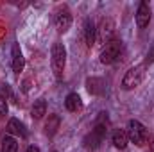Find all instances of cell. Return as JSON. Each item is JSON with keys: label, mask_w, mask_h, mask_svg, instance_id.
Instances as JSON below:
<instances>
[{"label": "cell", "mask_w": 154, "mask_h": 152, "mask_svg": "<svg viewBox=\"0 0 154 152\" xmlns=\"http://www.w3.org/2000/svg\"><path fill=\"white\" fill-rule=\"evenodd\" d=\"M108 129H109V118H108V113H99L97 120H95V125L91 129V132H88L82 140V145L86 150H95L100 147L102 140L106 138L108 134Z\"/></svg>", "instance_id": "obj_1"}, {"label": "cell", "mask_w": 154, "mask_h": 152, "mask_svg": "<svg viewBox=\"0 0 154 152\" xmlns=\"http://www.w3.org/2000/svg\"><path fill=\"white\" fill-rule=\"evenodd\" d=\"M50 57H52V72L56 79H61L63 72H65V66H66V48L61 41H56L52 45V50H50Z\"/></svg>", "instance_id": "obj_2"}, {"label": "cell", "mask_w": 154, "mask_h": 152, "mask_svg": "<svg viewBox=\"0 0 154 152\" xmlns=\"http://www.w3.org/2000/svg\"><path fill=\"white\" fill-rule=\"evenodd\" d=\"M127 138H129V143H134L136 147H143L149 140V132L145 129V125L138 120H129L127 123Z\"/></svg>", "instance_id": "obj_3"}, {"label": "cell", "mask_w": 154, "mask_h": 152, "mask_svg": "<svg viewBox=\"0 0 154 152\" xmlns=\"http://www.w3.org/2000/svg\"><path fill=\"white\" fill-rule=\"evenodd\" d=\"M143 77H145V63L134 65V66H131L125 72V75L122 79V88L127 90V91L129 90H134V88H138L143 82Z\"/></svg>", "instance_id": "obj_4"}, {"label": "cell", "mask_w": 154, "mask_h": 152, "mask_svg": "<svg viewBox=\"0 0 154 152\" xmlns=\"http://www.w3.org/2000/svg\"><path fill=\"white\" fill-rule=\"evenodd\" d=\"M120 52H122V39L113 38L111 41H108V43L102 47L99 59H100L102 65H113L116 59L120 57Z\"/></svg>", "instance_id": "obj_5"}, {"label": "cell", "mask_w": 154, "mask_h": 152, "mask_svg": "<svg viewBox=\"0 0 154 152\" xmlns=\"http://www.w3.org/2000/svg\"><path fill=\"white\" fill-rule=\"evenodd\" d=\"M54 25H56V31L59 34H65L68 32V29L72 27V13L68 9V5H59L54 13Z\"/></svg>", "instance_id": "obj_6"}, {"label": "cell", "mask_w": 154, "mask_h": 152, "mask_svg": "<svg viewBox=\"0 0 154 152\" xmlns=\"http://www.w3.org/2000/svg\"><path fill=\"white\" fill-rule=\"evenodd\" d=\"M113 32H115V22L111 18H102L97 25V43L104 47L108 41L113 39Z\"/></svg>", "instance_id": "obj_7"}, {"label": "cell", "mask_w": 154, "mask_h": 152, "mask_svg": "<svg viewBox=\"0 0 154 152\" xmlns=\"http://www.w3.org/2000/svg\"><path fill=\"white\" fill-rule=\"evenodd\" d=\"M151 5L147 2H140L138 4V9H136V25L138 29H145L149 23H151Z\"/></svg>", "instance_id": "obj_8"}, {"label": "cell", "mask_w": 154, "mask_h": 152, "mask_svg": "<svg viewBox=\"0 0 154 152\" xmlns=\"http://www.w3.org/2000/svg\"><path fill=\"white\" fill-rule=\"evenodd\" d=\"M11 57H13V72L16 75H20L25 68V57L22 54V48H20V43H13V48H11Z\"/></svg>", "instance_id": "obj_9"}, {"label": "cell", "mask_w": 154, "mask_h": 152, "mask_svg": "<svg viewBox=\"0 0 154 152\" xmlns=\"http://www.w3.org/2000/svg\"><path fill=\"white\" fill-rule=\"evenodd\" d=\"M86 90L90 95H104L106 93V81L100 79V77H88L86 79Z\"/></svg>", "instance_id": "obj_10"}, {"label": "cell", "mask_w": 154, "mask_h": 152, "mask_svg": "<svg viewBox=\"0 0 154 152\" xmlns=\"http://www.w3.org/2000/svg\"><path fill=\"white\" fill-rule=\"evenodd\" d=\"M84 41H86V47L91 48L93 43L97 41V25L93 23L91 18H86L84 20Z\"/></svg>", "instance_id": "obj_11"}, {"label": "cell", "mask_w": 154, "mask_h": 152, "mask_svg": "<svg viewBox=\"0 0 154 152\" xmlns=\"http://www.w3.org/2000/svg\"><path fill=\"white\" fill-rule=\"evenodd\" d=\"M59 125H61V116L59 114H48V118L45 122V134L48 138L56 136V132L59 131Z\"/></svg>", "instance_id": "obj_12"}, {"label": "cell", "mask_w": 154, "mask_h": 152, "mask_svg": "<svg viewBox=\"0 0 154 152\" xmlns=\"http://www.w3.org/2000/svg\"><path fill=\"white\" fill-rule=\"evenodd\" d=\"M7 132L11 136H20V138H25L27 136V131H25V125L18 120V118H11L7 122Z\"/></svg>", "instance_id": "obj_13"}, {"label": "cell", "mask_w": 154, "mask_h": 152, "mask_svg": "<svg viewBox=\"0 0 154 152\" xmlns=\"http://www.w3.org/2000/svg\"><path fill=\"white\" fill-rule=\"evenodd\" d=\"M111 141H113L115 149H118V150H125V149H127V145H129L127 132H125V131H122V129H116L115 132H113V136H111Z\"/></svg>", "instance_id": "obj_14"}, {"label": "cell", "mask_w": 154, "mask_h": 152, "mask_svg": "<svg viewBox=\"0 0 154 152\" xmlns=\"http://www.w3.org/2000/svg\"><path fill=\"white\" fill-rule=\"evenodd\" d=\"M65 108L70 111V113H77L82 109V100L77 93H68L66 99H65Z\"/></svg>", "instance_id": "obj_15"}, {"label": "cell", "mask_w": 154, "mask_h": 152, "mask_svg": "<svg viewBox=\"0 0 154 152\" xmlns=\"http://www.w3.org/2000/svg\"><path fill=\"white\" fill-rule=\"evenodd\" d=\"M45 114H47V102L43 99H39L34 102V106L31 109V116H32V120H41Z\"/></svg>", "instance_id": "obj_16"}, {"label": "cell", "mask_w": 154, "mask_h": 152, "mask_svg": "<svg viewBox=\"0 0 154 152\" xmlns=\"http://www.w3.org/2000/svg\"><path fill=\"white\" fill-rule=\"evenodd\" d=\"M2 152H18V141L11 134L4 136V140H2Z\"/></svg>", "instance_id": "obj_17"}, {"label": "cell", "mask_w": 154, "mask_h": 152, "mask_svg": "<svg viewBox=\"0 0 154 152\" xmlns=\"http://www.w3.org/2000/svg\"><path fill=\"white\" fill-rule=\"evenodd\" d=\"M143 63H145V66L154 63V41H152V45H151V48H149V52H147V56H145V61Z\"/></svg>", "instance_id": "obj_18"}, {"label": "cell", "mask_w": 154, "mask_h": 152, "mask_svg": "<svg viewBox=\"0 0 154 152\" xmlns=\"http://www.w3.org/2000/svg\"><path fill=\"white\" fill-rule=\"evenodd\" d=\"M7 114V100L0 95V118Z\"/></svg>", "instance_id": "obj_19"}, {"label": "cell", "mask_w": 154, "mask_h": 152, "mask_svg": "<svg viewBox=\"0 0 154 152\" xmlns=\"http://www.w3.org/2000/svg\"><path fill=\"white\" fill-rule=\"evenodd\" d=\"M149 149H151V152H154V134H149Z\"/></svg>", "instance_id": "obj_20"}, {"label": "cell", "mask_w": 154, "mask_h": 152, "mask_svg": "<svg viewBox=\"0 0 154 152\" xmlns=\"http://www.w3.org/2000/svg\"><path fill=\"white\" fill-rule=\"evenodd\" d=\"M27 152H41V150H39V147H36V145H29L27 147Z\"/></svg>", "instance_id": "obj_21"}, {"label": "cell", "mask_w": 154, "mask_h": 152, "mask_svg": "<svg viewBox=\"0 0 154 152\" xmlns=\"http://www.w3.org/2000/svg\"><path fill=\"white\" fill-rule=\"evenodd\" d=\"M52 152H57V150H52Z\"/></svg>", "instance_id": "obj_22"}]
</instances>
